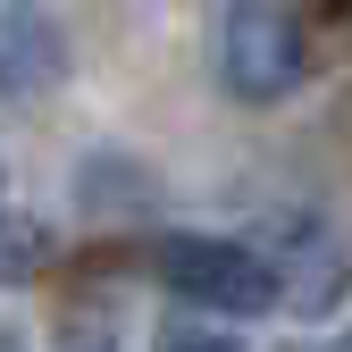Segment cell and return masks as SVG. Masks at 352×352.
Returning a JSON list of instances; mask_svg holds the SVG:
<instances>
[{
    "label": "cell",
    "instance_id": "2",
    "mask_svg": "<svg viewBox=\"0 0 352 352\" xmlns=\"http://www.w3.org/2000/svg\"><path fill=\"white\" fill-rule=\"evenodd\" d=\"M311 51H302V25L277 9V0H235L227 25H218V76H227L235 101H285Z\"/></svg>",
    "mask_w": 352,
    "mask_h": 352
},
{
    "label": "cell",
    "instance_id": "4",
    "mask_svg": "<svg viewBox=\"0 0 352 352\" xmlns=\"http://www.w3.org/2000/svg\"><path fill=\"white\" fill-rule=\"evenodd\" d=\"M51 269V227L25 210H0V285H34Z\"/></svg>",
    "mask_w": 352,
    "mask_h": 352
},
{
    "label": "cell",
    "instance_id": "7",
    "mask_svg": "<svg viewBox=\"0 0 352 352\" xmlns=\"http://www.w3.org/2000/svg\"><path fill=\"white\" fill-rule=\"evenodd\" d=\"M344 352H352V344H344Z\"/></svg>",
    "mask_w": 352,
    "mask_h": 352
},
{
    "label": "cell",
    "instance_id": "3",
    "mask_svg": "<svg viewBox=\"0 0 352 352\" xmlns=\"http://www.w3.org/2000/svg\"><path fill=\"white\" fill-rule=\"evenodd\" d=\"M67 76V34L51 25L42 0H0V93L34 101Z\"/></svg>",
    "mask_w": 352,
    "mask_h": 352
},
{
    "label": "cell",
    "instance_id": "5",
    "mask_svg": "<svg viewBox=\"0 0 352 352\" xmlns=\"http://www.w3.org/2000/svg\"><path fill=\"white\" fill-rule=\"evenodd\" d=\"M151 352H243V344H235V336H218V327H201V319H176V327L151 336Z\"/></svg>",
    "mask_w": 352,
    "mask_h": 352
},
{
    "label": "cell",
    "instance_id": "1",
    "mask_svg": "<svg viewBox=\"0 0 352 352\" xmlns=\"http://www.w3.org/2000/svg\"><path fill=\"white\" fill-rule=\"evenodd\" d=\"M151 277L176 302H201V311H227V319H260L285 302V269L260 243H227V235H168L151 252Z\"/></svg>",
    "mask_w": 352,
    "mask_h": 352
},
{
    "label": "cell",
    "instance_id": "6",
    "mask_svg": "<svg viewBox=\"0 0 352 352\" xmlns=\"http://www.w3.org/2000/svg\"><path fill=\"white\" fill-rule=\"evenodd\" d=\"M0 352H17V344H9V327H0Z\"/></svg>",
    "mask_w": 352,
    "mask_h": 352
}]
</instances>
